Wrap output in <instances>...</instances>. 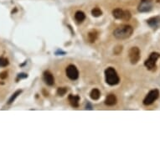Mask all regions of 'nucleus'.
I'll list each match as a JSON object with an SVG mask.
<instances>
[{"mask_svg": "<svg viewBox=\"0 0 160 160\" xmlns=\"http://www.w3.org/2000/svg\"><path fill=\"white\" fill-rule=\"evenodd\" d=\"M133 33V28L128 24H123L113 31L114 37L118 39H126L131 37Z\"/></svg>", "mask_w": 160, "mask_h": 160, "instance_id": "f257e3e1", "label": "nucleus"}, {"mask_svg": "<svg viewBox=\"0 0 160 160\" xmlns=\"http://www.w3.org/2000/svg\"><path fill=\"white\" fill-rule=\"evenodd\" d=\"M105 76H106L107 83L110 85H118L120 81L117 71L113 67H109L105 71Z\"/></svg>", "mask_w": 160, "mask_h": 160, "instance_id": "f03ea898", "label": "nucleus"}, {"mask_svg": "<svg viewBox=\"0 0 160 160\" xmlns=\"http://www.w3.org/2000/svg\"><path fill=\"white\" fill-rule=\"evenodd\" d=\"M160 58V54L158 52H153L144 62V66H146L148 70L152 71H156L157 69V61Z\"/></svg>", "mask_w": 160, "mask_h": 160, "instance_id": "7ed1b4c3", "label": "nucleus"}, {"mask_svg": "<svg viewBox=\"0 0 160 160\" xmlns=\"http://www.w3.org/2000/svg\"><path fill=\"white\" fill-rule=\"evenodd\" d=\"M113 14L115 19H123L125 21H128L132 17V14L128 10H123L121 9H116L113 10Z\"/></svg>", "mask_w": 160, "mask_h": 160, "instance_id": "20e7f679", "label": "nucleus"}, {"mask_svg": "<svg viewBox=\"0 0 160 160\" xmlns=\"http://www.w3.org/2000/svg\"><path fill=\"white\" fill-rule=\"evenodd\" d=\"M159 91L158 89L152 90L148 93L146 97L143 100V104L145 106H149L153 103L156 100L159 98Z\"/></svg>", "mask_w": 160, "mask_h": 160, "instance_id": "39448f33", "label": "nucleus"}, {"mask_svg": "<svg viewBox=\"0 0 160 160\" xmlns=\"http://www.w3.org/2000/svg\"><path fill=\"white\" fill-rule=\"evenodd\" d=\"M128 56L129 60L132 64L135 65L137 62L139 61L140 58H141V52L138 47H132L129 50L128 53Z\"/></svg>", "mask_w": 160, "mask_h": 160, "instance_id": "423d86ee", "label": "nucleus"}, {"mask_svg": "<svg viewBox=\"0 0 160 160\" xmlns=\"http://www.w3.org/2000/svg\"><path fill=\"white\" fill-rule=\"evenodd\" d=\"M153 0H141L138 5V11L141 13H148L153 9Z\"/></svg>", "mask_w": 160, "mask_h": 160, "instance_id": "0eeeda50", "label": "nucleus"}, {"mask_svg": "<svg viewBox=\"0 0 160 160\" xmlns=\"http://www.w3.org/2000/svg\"><path fill=\"white\" fill-rule=\"evenodd\" d=\"M66 75L72 80H76L79 77V71L77 68L73 65H70L66 68Z\"/></svg>", "mask_w": 160, "mask_h": 160, "instance_id": "6e6552de", "label": "nucleus"}, {"mask_svg": "<svg viewBox=\"0 0 160 160\" xmlns=\"http://www.w3.org/2000/svg\"><path fill=\"white\" fill-rule=\"evenodd\" d=\"M147 24L150 26L151 28L156 29L159 28L160 25V17L159 16H155V17H152L150 19L147 20Z\"/></svg>", "mask_w": 160, "mask_h": 160, "instance_id": "1a4fd4ad", "label": "nucleus"}, {"mask_svg": "<svg viewBox=\"0 0 160 160\" xmlns=\"http://www.w3.org/2000/svg\"><path fill=\"white\" fill-rule=\"evenodd\" d=\"M44 80L48 85H53L55 84V78L50 71L44 72Z\"/></svg>", "mask_w": 160, "mask_h": 160, "instance_id": "9d476101", "label": "nucleus"}, {"mask_svg": "<svg viewBox=\"0 0 160 160\" xmlns=\"http://www.w3.org/2000/svg\"><path fill=\"white\" fill-rule=\"evenodd\" d=\"M68 100L70 102V104L73 107H79V102H80V96H75V95H70Z\"/></svg>", "mask_w": 160, "mask_h": 160, "instance_id": "9b49d317", "label": "nucleus"}, {"mask_svg": "<svg viewBox=\"0 0 160 160\" xmlns=\"http://www.w3.org/2000/svg\"><path fill=\"white\" fill-rule=\"evenodd\" d=\"M117 102H118V100H117V97H116V96L114 94L108 95V96H107L106 100H105L106 105H107L109 107H112V106L116 105Z\"/></svg>", "mask_w": 160, "mask_h": 160, "instance_id": "f8f14e48", "label": "nucleus"}, {"mask_svg": "<svg viewBox=\"0 0 160 160\" xmlns=\"http://www.w3.org/2000/svg\"><path fill=\"white\" fill-rule=\"evenodd\" d=\"M75 19L77 22L81 23V22H83L85 19V14H84L82 11H77L75 14Z\"/></svg>", "mask_w": 160, "mask_h": 160, "instance_id": "ddd939ff", "label": "nucleus"}, {"mask_svg": "<svg viewBox=\"0 0 160 160\" xmlns=\"http://www.w3.org/2000/svg\"><path fill=\"white\" fill-rule=\"evenodd\" d=\"M97 36H98L97 31H96V30H91V31H90L89 34H88V39H89L90 42L93 43L96 40Z\"/></svg>", "mask_w": 160, "mask_h": 160, "instance_id": "4468645a", "label": "nucleus"}, {"mask_svg": "<svg viewBox=\"0 0 160 160\" xmlns=\"http://www.w3.org/2000/svg\"><path fill=\"white\" fill-rule=\"evenodd\" d=\"M91 98L92 99V100H95V101H96V100H98L100 98V96H101V92H100V91L98 89H93L91 91Z\"/></svg>", "mask_w": 160, "mask_h": 160, "instance_id": "2eb2a0df", "label": "nucleus"}, {"mask_svg": "<svg viewBox=\"0 0 160 160\" xmlns=\"http://www.w3.org/2000/svg\"><path fill=\"white\" fill-rule=\"evenodd\" d=\"M21 92H22V91H21V90H19V91H15L14 94H13V96H12L10 97V99L9 100V102H8V103H9V104L13 103V102H14V100L16 99V97H18V96H19V95L20 94Z\"/></svg>", "mask_w": 160, "mask_h": 160, "instance_id": "dca6fc26", "label": "nucleus"}, {"mask_svg": "<svg viewBox=\"0 0 160 160\" xmlns=\"http://www.w3.org/2000/svg\"><path fill=\"white\" fill-rule=\"evenodd\" d=\"M67 91L68 90H67L66 87H60V88H58V90H57V95L60 96H63L64 95L66 94Z\"/></svg>", "mask_w": 160, "mask_h": 160, "instance_id": "f3484780", "label": "nucleus"}, {"mask_svg": "<svg viewBox=\"0 0 160 160\" xmlns=\"http://www.w3.org/2000/svg\"><path fill=\"white\" fill-rule=\"evenodd\" d=\"M91 14H92V15L94 17H99V16H101L102 14V10L100 9L99 8H95L91 11Z\"/></svg>", "mask_w": 160, "mask_h": 160, "instance_id": "a211bd4d", "label": "nucleus"}, {"mask_svg": "<svg viewBox=\"0 0 160 160\" xmlns=\"http://www.w3.org/2000/svg\"><path fill=\"white\" fill-rule=\"evenodd\" d=\"M8 65H9L8 59L1 57V58H0V67H5V66H7Z\"/></svg>", "mask_w": 160, "mask_h": 160, "instance_id": "6ab92c4d", "label": "nucleus"}, {"mask_svg": "<svg viewBox=\"0 0 160 160\" xmlns=\"http://www.w3.org/2000/svg\"><path fill=\"white\" fill-rule=\"evenodd\" d=\"M7 77H8V72L7 71H3L0 73V78L1 79H5Z\"/></svg>", "mask_w": 160, "mask_h": 160, "instance_id": "aec40b11", "label": "nucleus"}, {"mask_svg": "<svg viewBox=\"0 0 160 160\" xmlns=\"http://www.w3.org/2000/svg\"><path fill=\"white\" fill-rule=\"evenodd\" d=\"M26 77H28V75L24 74V73H21L18 75V79H23V78H26Z\"/></svg>", "mask_w": 160, "mask_h": 160, "instance_id": "412c9836", "label": "nucleus"}, {"mask_svg": "<svg viewBox=\"0 0 160 160\" xmlns=\"http://www.w3.org/2000/svg\"><path fill=\"white\" fill-rule=\"evenodd\" d=\"M85 109H88V110H91L92 109V107H91V105L88 102L87 105H86V107H85Z\"/></svg>", "mask_w": 160, "mask_h": 160, "instance_id": "4be33fe9", "label": "nucleus"}, {"mask_svg": "<svg viewBox=\"0 0 160 160\" xmlns=\"http://www.w3.org/2000/svg\"><path fill=\"white\" fill-rule=\"evenodd\" d=\"M156 1H157V2H158L159 4H160V0H156Z\"/></svg>", "mask_w": 160, "mask_h": 160, "instance_id": "5701e85b", "label": "nucleus"}]
</instances>
